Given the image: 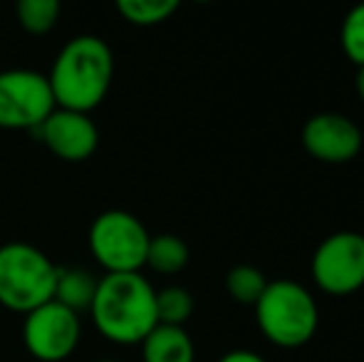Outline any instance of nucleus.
<instances>
[{"instance_id":"nucleus-11","label":"nucleus","mask_w":364,"mask_h":362,"mask_svg":"<svg viewBox=\"0 0 364 362\" xmlns=\"http://www.w3.org/2000/svg\"><path fill=\"white\" fill-rule=\"evenodd\" d=\"M141 360L144 362H193L196 348L186 328L159 323L141 340Z\"/></svg>"},{"instance_id":"nucleus-14","label":"nucleus","mask_w":364,"mask_h":362,"mask_svg":"<svg viewBox=\"0 0 364 362\" xmlns=\"http://www.w3.org/2000/svg\"><path fill=\"white\" fill-rule=\"evenodd\" d=\"M270 280L265 278L263 271L255 266H248V263H240V266H233L225 275V290L228 295L240 305H253L260 300V295L265 293Z\"/></svg>"},{"instance_id":"nucleus-1","label":"nucleus","mask_w":364,"mask_h":362,"mask_svg":"<svg viewBox=\"0 0 364 362\" xmlns=\"http://www.w3.org/2000/svg\"><path fill=\"white\" fill-rule=\"evenodd\" d=\"M114 78V53L100 35L82 33L70 38L55 55L48 82L55 105L87 112L102 105Z\"/></svg>"},{"instance_id":"nucleus-5","label":"nucleus","mask_w":364,"mask_h":362,"mask_svg":"<svg viewBox=\"0 0 364 362\" xmlns=\"http://www.w3.org/2000/svg\"><path fill=\"white\" fill-rule=\"evenodd\" d=\"M151 233L139 216L122 208H109L90 223V253L107 273H141Z\"/></svg>"},{"instance_id":"nucleus-7","label":"nucleus","mask_w":364,"mask_h":362,"mask_svg":"<svg viewBox=\"0 0 364 362\" xmlns=\"http://www.w3.org/2000/svg\"><path fill=\"white\" fill-rule=\"evenodd\" d=\"M82 338L80 313L65 308L58 300H48L40 308L25 313L23 343L40 362H63L77 350Z\"/></svg>"},{"instance_id":"nucleus-4","label":"nucleus","mask_w":364,"mask_h":362,"mask_svg":"<svg viewBox=\"0 0 364 362\" xmlns=\"http://www.w3.org/2000/svg\"><path fill=\"white\" fill-rule=\"evenodd\" d=\"M258 328L278 348H300L317 333L320 310L305 285L280 278L270 280L255 303Z\"/></svg>"},{"instance_id":"nucleus-18","label":"nucleus","mask_w":364,"mask_h":362,"mask_svg":"<svg viewBox=\"0 0 364 362\" xmlns=\"http://www.w3.org/2000/svg\"><path fill=\"white\" fill-rule=\"evenodd\" d=\"M340 43L347 58H350L357 68H364V3L355 5V8L345 15L342 30H340Z\"/></svg>"},{"instance_id":"nucleus-13","label":"nucleus","mask_w":364,"mask_h":362,"mask_svg":"<svg viewBox=\"0 0 364 362\" xmlns=\"http://www.w3.org/2000/svg\"><path fill=\"white\" fill-rule=\"evenodd\" d=\"M188 263V246L176 233H159L149 238L146 266L156 273L173 275L181 273Z\"/></svg>"},{"instance_id":"nucleus-20","label":"nucleus","mask_w":364,"mask_h":362,"mask_svg":"<svg viewBox=\"0 0 364 362\" xmlns=\"http://www.w3.org/2000/svg\"><path fill=\"white\" fill-rule=\"evenodd\" d=\"M357 95L364 102V68H360V73H357Z\"/></svg>"},{"instance_id":"nucleus-6","label":"nucleus","mask_w":364,"mask_h":362,"mask_svg":"<svg viewBox=\"0 0 364 362\" xmlns=\"http://www.w3.org/2000/svg\"><path fill=\"white\" fill-rule=\"evenodd\" d=\"M55 107L48 75L28 68L0 73V129H38Z\"/></svg>"},{"instance_id":"nucleus-19","label":"nucleus","mask_w":364,"mask_h":362,"mask_svg":"<svg viewBox=\"0 0 364 362\" xmlns=\"http://www.w3.org/2000/svg\"><path fill=\"white\" fill-rule=\"evenodd\" d=\"M218 362H268V360L260 358L258 353H250V350H230Z\"/></svg>"},{"instance_id":"nucleus-10","label":"nucleus","mask_w":364,"mask_h":362,"mask_svg":"<svg viewBox=\"0 0 364 362\" xmlns=\"http://www.w3.org/2000/svg\"><path fill=\"white\" fill-rule=\"evenodd\" d=\"M43 144L63 161H85L100 147V129L87 112L55 107L50 117L38 127Z\"/></svg>"},{"instance_id":"nucleus-9","label":"nucleus","mask_w":364,"mask_h":362,"mask_svg":"<svg viewBox=\"0 0 364 362\" xmlns=\"http://www.w3.org/2000/svg\"><path fill=\"white\" fill-rule=\"evenodd\" d=\"M302 147L310 156L325 164H347L362 149V132L350 117L320 112L302 127Z\"/></svg>"},{"instance_id":"nucleus-16","label":"nucleus","mask_w":364,"mask_h":362,"mask_svg":"<svg viewBox=\"0 0 364 362\" xmlns=\"http://www.w3.org/2000/svg\"><path fill=\"white\" fill-rule=\"evenodd\" d=\"M60 3L58 0H18L15 5V18L20 28L30 35H45L58 25L60 20Z\"/></svg>"},{"instance_id":"nucleus-15","label":"nucleus","mask_w":364,"mask_h":362,"mask_svg":"<svg viewBox=\"0 0 364 362\" xmlns=\"http://www.w3.org/2000/svg\"><path fill=\"white\" fill-rule=\"evenodd\" d=\"M178 10V0H117V13L132 25H161Z\"/></svg>"},{"instance_id":"nucleus-21","label":"nucleus","mask_w":364,"mask_h":362,"mask_svg":"<svg viewBox=\"0 0 364 362\" xmlns=\"http://www.w3.org/2000/svg\"><path fill=\"white\" fill-rule=\"evenodd\" d=\"M97 362H119V360H97Z\"/></svg>"},{"instance_id":"nucleus-17","label":"nucleus","mask_w":364,"mask_h":362,"mask_svg":"<svg viewBox=\"0 0 364 362\" xmlns=\"http://www.w3.org/2000/svg\"><path fill=\"white\" fill-rule=\"evenodd\" d=\"M193 313V295L181 285H166L156 290V318L161 325L183 328Z\"/></svg>"},{"instance_id":"nucleus-8","label":"nucleus","mask_w":364,"mask_h":362,"mask_svg":"<svg viewBox=\"0 0 364 362\" xmlns=\"http://www.w3.org/2000/svg\"><path fill=\"white\" fill-rule=\"evenodd\" d=\"M312 278L325 293L350 295L364 285V233L337 231L317 246Z\"/></svg>"},{"instance_id":"nucleus-12","label":"nucleus","mask_w":364,"mask_h":362,"mask_svg":"<svg viewBox=\"0 0 364 362\" xmlns=\"http://www.w3.org/2000/svg\"><path fill=\"white\" fill-rule=\"evenodd\" d=\"M97 283H100V278L85 268H60L53 300L63 303L65 308L75 310V313L90 310L97 293Z\"/></svg>"},{"instance_id":"nucleus-2","label":"nucleus","mask_w":364,"mask_h":362,"mask_svg":"<svg viewBox=\"0 0 364 362\" xmlns=\"http://www.w3.org/2000/svg\"><path fill=\"white\" fill-rule=\"evenodd\" d=\"M90 318L114 345H141L159 325L156 288L141 273H105L97 283Z\"/></svg>"},{"instance_id":"nucleus-3","label":"nucleus","mask_w":364,"mask_h":362,"mask_svg":"<svg viewBox=\"0 0 364 362\" xmlns=\"http://www.w3.org/2000/svg\"><path fill=\"white\" fill-rule=\"evenodd\" d=\"M60 266L43 248L28 241L0 246V305L13 313H30L55 298Z\"/></svg>"}]
</instances>
